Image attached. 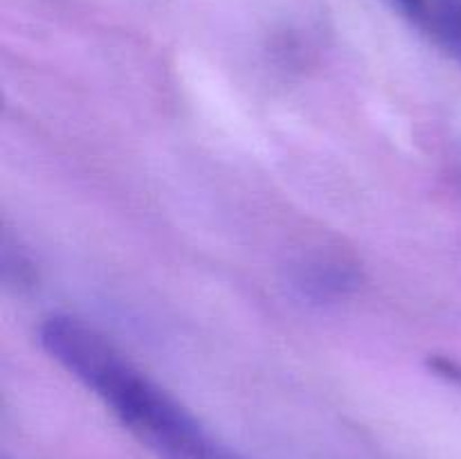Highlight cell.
<instances>
[{
    "instance_id": "1",
    "label": "cell",
    "mask_w": 461,
    "mask_h": 459,
    "mask_svg": "<svg viewBox=\"0 0 461 459\" xmlns=\"http://www.w3.org/2000/svg\"><path fill=\"white\" fill-rule=\"evenodd\" d=\"M39 340L156 459H241L88 324L52 315Z\"/></svg>"
},
{
    "instance_id": "2",
    "label": "cell",
    "mask_w": 461,
    "mask_h": 459,
    "mask_svg": "<svg viewBox=\"0 0 461 459\" xmlns=\"http://www.w3.org/2000/svg\"><path fill=\"white\" fill-rule=\"evenodd\" d=\"M401 12L461 66V0H394Z\"/></svg>"
}]
</instances>
